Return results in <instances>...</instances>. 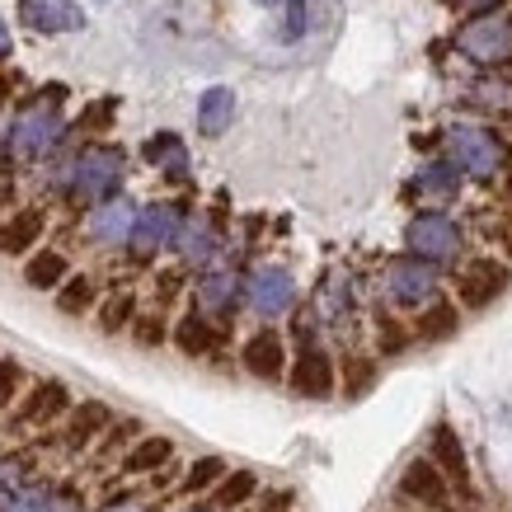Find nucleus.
<instances>
[{
	"label": "nucleus",
	"instance_id": "17",
	"mask_svg": "<svg viewBox=\"0 0 512 512\" xmlns=\"http://www.w3.org/2000/svg\"><path fill=\"white\" fill-rule=\"evenodd\" d=\"M43 207H24V212H15V217L0 226V249L5 254H24V249L43 235Z\"/></svg>",
	"mask_w": 512,
	"mask_h": 512
},
{
	"label": "nucleus",
	"instance_id": "42",
	"mask_svg": "<svg viewBox=\"0 0 512 512\" xmlns=\"http://www.w3.org/2000/svg\"><path fill=\"white\" fill-rule=\"evenodd\" d=\"M254 5H282V0H254Z\"/></svg>",
	"mask_w": 512,
	"mask_h": 512
},
{
	"label": "nucleus",
	"instance_id": "43",
	"mask_svg": "<svg viewBox=\"0 0 512 512\" xmlns=\"http://www.w3.org/2000/svg\"><path fill=\"white\" fill-rule=\"evenodd\" d=\"M508 188H512V179H508Z\"/></svg>",
	"mask_w": 512,
	"mask_h": 512
},
{
	"label": "nucleus",
	"instance_id": "30",
	"mask_svg": "<svg viewBox=\"0 0 512 512\" xmlns=\"http://www.w3.org/2000/svg\"><path fill=\"white\" fill-rule=\"evenodd\" d=\"M132 306H137V301H132V292L109 296V301H104V311H99V329H104V334H118V329L132 320Z\"/></svg>",
	"mask_w": 512,
	"mask_h": 512
},
{
	"label": "nucleus",
	"instance_id": "21",
	"mask_svg": "<svg viewBox=\"0 0 512 512\" xmlns=\"http://www.w3.org/2000/svg\"><path fill=\"white\" fill-rule=\"evenodd\" d=\"M66 409V386L62 381H43V386L29 395V404L19 409V419L24 423H47V419H57Z\"/></svg>",
	"mask_w": 512,
	"mask_h": 512
},
{
	"label": "nucleus",
	"instance_id": "29",
	"mask_svg": "<svg viewBox=\"0 0 512 512\" xmlns=\"http://www.w3.org/2000/svg\"><path fill=\"white\" fill-rule=\"evenodd\" d=\"M179 249H184L188 264H207V259H212V231H207L202 221H193V226L179 231Z\"/></svg>",
	"mask_w": 512,
	"mask_h": 512
},
{
	"label": "nucleus",
	"instance_id": "14",
	"mask_svg": "<svg viewBox=\"0 0 512 512\" xmlns=\"http://www.w3.org/2000/svg\"><path fill=\"white\" fill-rule=\"evenodd\" d=\"M245 372L259 376V381H278L282 376V362H287V348H282V339L273 334V329H259L254 339L245 343Z\"/></svg>",
	"mask_w": 512,
	"mask_h": 512
},
{
	"label": "nucleus",
	"instance_id": "11",
	"mask_svg": "<svg viewBox=\"0 0 512 512\" xmlns=\"http://www.w3.org/2000/svg\"><path fill=\"white\" fill-rule=\"evenodd\" d=\"M503 287H508V268L498 264V259H475V264H466V273H461V301H466L470 311H484L494 296H503Z\"/></svg>",
	"mask_w": 512,
	"mask_h": 512
},
{
	"label": "nucleus",
	"instance_id": "4",
	"mask_svg": "<svg viewBox=\"0 0 512 512\" xmlns=\"http://www.w3.org/2000/svg\"><path fill=\"white\" fill-rule=\"evenodd\" d=\"M404 245H409V254H419L428 264H451L461 254V231L442 212H419L409 221V231H404Z\"/></svg>",
	"mask_w": 512,
	"mask_h": 512
},
{
	"label": "nucleus",
	"instance_id": "22",
	"mask_svg": "<svg viewBox=\"0 0 512 512\" xmlns=\"http://www.w3.org/2000/svg\"><path fill=\"white\" fill-rule=\"evenodd\" d=\"M24 282L38 287V292H52V287H62L66 282V254L57 249H43V254H33L29 268H24Z\"/></svg>",
	"mask_w": 512,
	"mask_h": 512
},
{
	"label": "nucleus",
	"instance_id": "28",
	"mask_svg": "<svg viewBox=\"0 0 512 512\" xmlns=\"http://www.w3.org/2000/svg\"><path fill=\"white\" fill-rule=\"evenodd\" d=\"M57 306H62L66 315H80L94 306V282L90 278H66L62 292H57Z\"/></svg>",
	"mask_w": 512,
	"mask_h": 512
},
{
	"label": "nucleus",
	"instance_id": "25",
	"mask_svg": "<svg viewBox=\"0 0 512 512\" xmlns=\"http://www.w3.org/2000/svg\"><path fill=\"white\" fill-rule=\"evenodd\" d=\"M174 343H179L188 357H202L212 343H217V334H212V325H207L202 315H184V320H179V329H174Z\"/></svg>",
	"mask_w": 512,
	"mask_h": 512
},
{
	"label": "nucleus",
	"instance_id": "19",
	"mask_svg": "<svg viewBox=\"0 0 512 512\" xmlns=\"http://www.w3.org/2000/svg\"><path fill=\"white\" fill-rule=\"evenodd\" d=\"M146 160L165 170L170 179H184L188 174V156H184V141L174 137V132H156V137L146 141Z\"/></svg>",
	"mask_w": 512,
	"mask_h": 512
},
{
	"label": "nucleus",
	"instance_id": "31",
	"mask_svg": "<svg viewBox=\"0 0 512 512\" xmlns=\"http://www.w3.org/2000/svg\"><path fill=\"white\" fill-rule=\"evenodd\" d=\"M376 381V367L372 357H348V372H343V390H348V400H357V395H367Z\"/></svg>",
	"mask_w": 512,
	"mask_h": 512
},
{
	"label": "nucleus",
	"instance_id": "34",
	"mask_svg": "<svg viewBox=\"0 0 512 512\" xmlns=\"http://www.w3.org/2000/svg\"><path fill=\"white\" fill-rule=\"evenodd\" d=\"M400 348H404V329L381 315V353H400Z\"/></svg>",
	"mask_w": 512,
	"mask_h": 512
},
{
	"label": "nucleus",
	"instance_id": "32",
	"mask_svg": "<svg viewBox=\"0 0 512 512\" xmlns=\"http://www.w3.org/2000/svg\"><path fill=\"white\" fill-rule=\"evenodd\" d=\"M221 470H226V466H221L217 456H202L198 466L188 470V480H184V494H202L207 484H217V480H221Z\"/></svg>",
	"mask_w": 512,
	"mask_h": 512
},
{
	"label": "nucleus",
	"instance_id": "6",
	"mask_svg": "<svg viewBox=\"0 0 512 512\" xmlns=\"http://www.w3.org/2000/svg\"><path fill=\"white\" fill-rule=\"evenodd\" d=\"M386 292L395 306H428L437 301V273L428 259L419 254H409V259H395L386 268Z\"/></svg>",
	"mask_w": 512,
	"mask_h": 512
},
{
	"label": "nucleus",
	"instance_id": "7",
	"mask_svg": "<svg viewBox=\"0 0 512 512\" xmlns=\"http://www.w3.org/2000/svg\"><path fill=\"white\" fill-rule=\"evenodd\" d=\"M179 231H184V221H179V207L174 202H156V207H146L137 217V226H132V254L137 259H156L165 245H174L179 240Z\"/></svg>",
	"mask_w": 512,
	"mask_h": 512
},
{
	"label": "nucleus",
	"instance_id": "23",
	"mask_svg": "<svg viewBox=\"0 0 512 512\" xmlns=\"http://www.w3.org/2000/svg\"><path fill=\"white\" fill-rule=\"evenodd\" d=\"M456 184H461V170H456L451 160H433V165H423L419 179H414V188L428 193V198H451Z\"/></svg>",
	"mask_w": 512,
	"mask_h": 512
},
{
	"label": "nucleus",
	"instance_id": "35",
	"mask_svg": "<svg viewBox=\"0 0 512 512\" xmlns=\"http://www.w3.org/2000/svg\"><path fill=\"white\" fill-rule=\"evenodd\" d=\"M19 390V362H0V404L15 400Z\"/></svg>",
	"mask_w": 512,
	"mask_h": 512
},
{
	"label": "nucleus",
	"instance_id": "9",
	"mask_svg": "<svg viewBox=\"0 0 512 512\" xmlns=\"http://www.w3.org/2000/svg\"><path fill=\"white\" fill-rule=\"evenodd\" d=\"M245 292H249V306L259 315H282V311H292L296 282L287 268H259V273L245 282Z\"/></svg>",
	"mask_w": 512,
	"mask_h": 512
},
{
	"label": "nucleus",
	"instance_id": "12",
	"mask_svg": "<svg viewBox=\"0 0 512 512\" xmlns=\"http://www.w3.org/2000/svg\"><path fill=\"white\" fill-rule=\"evenodd\" d=\"M137 217H141V212L127 198H104L90 212V235L99 240V245H123V240H132Z\"/></svg>",
	"mask_w": 512,
	"mask_h": 512
},
{
	"label": "nucleus",
	"instance_id": "39",
	"mask_svg": "<svg viewBox=\"0 0 512 512\" xmlns=\"http://www.w3.org/2000/svg\"><path fill=\"white\" fill-rule=\"evenodd\" d=\"M306 29V0H292V33Z\"/></svg>",
	"mask_w": 512,
	"mask_h": 512
},
{
	"label": "nucleus",
	"instance_id": "15",
	"mask_svg": "<svg viewBox=\"0 0 512 512\" xmlns=\"http://www.w3.org/2000/svg\"><path fill=\"white\" fill-rule=\"evenodd\" d=\"M433 461L442 466V475H447L456 489H470V466H466V447H461V437L451 433L447 423H437L433 428Z\"/></svg>",
	"mask_w": 512,
	"mask_h": 512
},
{
	"label": "nucleus",
	"instance_id": "41",
	"mask_svg": "<svg viewBox=\"0 0 512 512\" xmlns=\"http://www.w3.org/2000/svg\"><path fill=\"white\" fill-rule=\"evenodd\" d=\"M0 202H10V188H5V184H0Z\"/></svg>",
	"mask_w": 512,
	"mask_h": 512
},
{
	"label": "nucleus",
	"instance_id": "16",
	"mask_svg": "<svg viewBox=\"0 0 512 512\" xmlns=\"http://www.w3.org/2000/svg\"><path fill=\"white\" fill-rule=\"evenodd\" d=\"M235 118V94L226 85H212V90L198 99V132L202 137H221Z\"/></svg>",
	"mask_w": 512,
	"mask_h": 512
},
{
	"label": "nucleus",
	"instance_id": "18",
	"mask_svg": "<svg viewBox=\"0 0 512 512\" xmlns=\"http://www.w3.org/2000/svg\"><path fill=\"white\" fill-rule=\"evenodd\" d=\"M235 296H240L235 273H207V278L198 282V306L207 315H226L235 306Z\"/></svg>",
	"mask_w": 512,
	"mask_h": 512
},
{
	"label": "nucleus",
	"instance_id": "8",
	"mask_svg": "<svg viewBox=\"0 0 512 512\" xmlns=\"http://www.w3.org/2000/svg\"><path fill=\"white\" fill-rule=\"evenodd\" d=\"M19 19L29 24L33 33H76L85 29V10L76 0H19Z\"/></svg>",
	"mask_w": 512,
	"mask_h": 512
},
{
	"label": "nucleus",
	"instance_id": "36",
	"mask_svg": "<svg viewBox=\"0 0 512 512\" xmlns=\"http://www.w3.org/2000/svg\"><path fill=\"white\" fill-rule=\"evenodd\" d=\"M137 339L146 343V348H151V343H160V339H165V329H160V320H141V325H137Z\"/></svg>",
	"mask_w": 512,
	"mask_h": 512
},
{
	"label": "nucleus",
	"instance_id": "27",
	"mask_svg": "<svg viewBox=\"0 0 512 512\" xmlns=\"http://www.w3.org/2000/svg\"><path fill=\"white\" fill-rule=\"evenodd\" d=\"M254 489H259V480L249 475V470H235V475H226L217 489V508H240V503H249L254 498Z\"/></svg>",
	"mask_w": 512,
	"mask_h": 512
},
{
	"label": "nucleus",
	"instance_id": "20",
	"mask_svg": "<svg viewBox=\"0 0 512 512\" xmlns=\"http://www.w3.org/2000/svg\"><path fill=\"white\" fill-rule=\"evenodd\" d=\"M170 456H174L170 437H141L137 447L123 456V470H127V475H146V470H160Z\"/></svg>",
	"mask_w": 512,
	"mask_h": 512
},
{
	"label": "nucleus",
	"instance_id": "37",
	"mask_svg": "<svg viewBox=\"0 0 512 512\" xmlns=\"http://www.w3.org/2000/svg\"><path fill=\"white\" fill-rule=\"evenodd\" d=\"M498 5H503V0H461V10H466V15H494Z\"/></svg>",
	"mask_w": 512,
	"mask_h": 512
},
{
	"label": "nucleus",
	"instance_id": "24",
	"mask_svg": "<svg viewBox=\"0 0 512 512\" xmlns=\"http://www.w3.org/2000/svg\"><path fill=\"white\" fill-rule=\"evenodd\" d=\"M456 334V306L451 301H428V311L419 315V339L437 343V339H451Z\"/></svg>",
	"mask_w": 512,
	"mask_h": 512
},
{
	"label": "nucleus",
	"instance_id": "5",
	"mask_svg": "<svg viewBox=\"0 0 512 512\" xmlns=\"http://www.w3.org/2000/svg\"><path fill=\"white\" fill-rule=\"evenodd\" d=\"M461 52H466L470 62L480 66H498L512 57V19L508 15H475L461 29Z\"/></svg>",
	"mask_w": 512,
	"mask_h": 512
},
{
	"label": "nucleus",
	"instance_id": "10",
	"mask_svg": "<svg viewBox=\"0 0 512 512\" xmlns=\"http://www.w3.org/2000/svg\"><path fill=\"white\" fill-rule=\"evenodd\" d=\"M400 494L423 503V508H433V512H447V503H451L447 475H442L437 461H409V470L400 475Z\"/></svg>",
	"mask_w": 512,
	"mask_h": 512
},
{
	"label": "nucleus",
	"instance_id": "40",
	"mask_svg": "<svg viewBox=\"0 0 512 512\" xmlns=\"http://www.w3.org/2000/svg\"><path fill=\"white\" fill-rule=\"evenodd\" d=\"M10 47H15V43H10V29H5V19H0V62L10 57Z\"/></svg>",
	"mask_w": 512,
	"mask_h": 512
},
{
	"label": "nucleus",
	"instance_id": "38",
	"mask_svg": "<svg viewBox=\"0 0 512 512\" xmlns=\"http://www.w3.org/2000/svg\"><path fill=\"white\" fill-rule=\"evenodd\" d=\"M113 109H118V104H113V99H104V104H94V109H90V118H85V123H90V127H104Z\"/></svg>",
	"mask_w": 512,
	"mask_h": 512
},
{
	"label": "nucleus",
	"instance_id": "1",
	"mask_svg": "<svg viewBox=\"0 0 512 512\" xmlns=\"http://www.w3.org/2000/svg\"><path fill=\"white\" fill-rule=\"evenodd\" d=\"M62 85L43 90L19 109L15 127H10V156L15 160H43L57 141H62Z\"/></svg>",
	"mask_w": 512,
	"mask_h": 512
},
{
	"label": "nucleus",
	"instance_id": "33",
	"mask_svg": "<svg viewBox=\"0 0 512 512\" xmlns=\"http://www.w3.org/2000/svg\"><path fill=\"white\" fill-rule=\"evenodd\" d=\"M0 512H52V498H47L43 489H19Z\"/></svg>",
	"mask_w": 512,
	"mask_h": 512
},
{
	"label": "nucleus",
	"instance_id": "26",
	"mask_svg": "<svg viewBox=\"0 0 512 512\" xmlns=\"http://www.w3.org/2000/svg\"><path fill=\"white\" fill-rule=\"evenodd\" d=\"M99 428H109V409H104V404H80V414L71 419L66 442H71V447H90Z\"/></svg>",
	"mask_w": 512,
	"mask_h": 512
},
{
	"label": "nucleus",
	"instance_id": "13",
	"mask_svg": "<svg viewBox=\"0 0 512 512\" xmlns=\"http://www.w3.org/2000/svg\"><path fill=\"white\" fill-rule=\"evenodd\" d=\"M292 390L296 395H306V400H325V395H334V362H329L320 348H306L292 367Z\"/></svg>",
	"mask_w": 512,
	"mask_h": 512
},
{
	"label": "nucleus",
	"instance_id": "2",
	"mask_svg": "<svg viewBox=\"0 0 512 512\" xmlns=\"http://www.w3.org/2000/svg\"><path fill=\"white\" fill-rule=\"evenodd\" d=\"M447 151H451V165L470 179H494L503 165H508V146L489 132V127H475V123H461L447 132Z\"/></svg>",
	"mask_w": 512,
	"mask_h": 512
},
{
	"label": "nucleus",
	"instance_id": "3",
	"mask_svg": "<svg viewBox=\"0 0 512 512\" xmlns=\"http://www.w3.org/2000/svg\"><path fill=\"white\" fill-rule=\"evenodd\" d=\"M123 179V151L118 146H90L80 151L76 170H71V198L80 202H104Z\"/></svg>",
	"mask_w": 512,
	"mask_h": 512
}]
</instances>
